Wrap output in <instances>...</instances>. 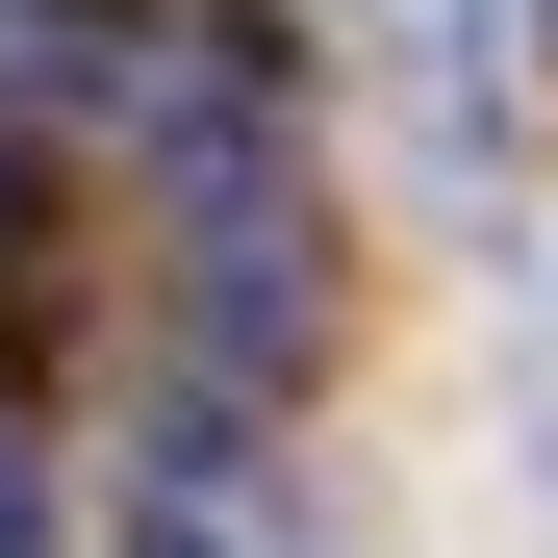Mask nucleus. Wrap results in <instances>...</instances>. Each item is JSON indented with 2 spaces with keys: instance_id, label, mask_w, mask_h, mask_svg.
Returning a JSON list of instances; mask_svg holds the SVG:
<instances>
[{
  "instance_id": "1",
  "label": "nucleus",
  "mask_w": 558,
  "mask_h": 558,
  "mask_svg": "<svg viewBox=\"0 0 558 558\" xmlns=\"http://www.w3.org/2000/svg\"><path fill=\"white\" fill-rule=\"evenodd\" d=\"M0 558H51V483H26V407H0Z\"/></svg>"
}]
</instances>
